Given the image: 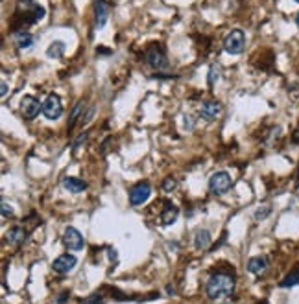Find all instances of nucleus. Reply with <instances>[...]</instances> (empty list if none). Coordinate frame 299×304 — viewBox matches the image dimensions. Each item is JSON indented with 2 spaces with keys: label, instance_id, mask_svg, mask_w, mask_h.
Instances as JSON below:
<instances>
[{
  "label": "nucleus",
  "instance_id": "nucleus-24",
  "mask_svg": "<svg viewBox=\"0 0 299 304\" xmlns=\"http://www.w3.org/2000/svg\"><path fill=\"white\" fill-rule=\"evenodd\" d=\"M2 216L7 218V216H13V208L7 205L6 201H2Z\"/></svg>",
  "mask_w": 299,
  "mask_h": 304
},
{
  "label": "nucleus",
  "instance_id": "nucleus-13",
  "mask_svg": "<svg viewBox=\"0 0 299 304\" xmlns=\"http://www.w3.org/2000/svg\"><path fill=\"white\" fill-rule=\"evenodd\" d=\"M177 216H179V208L176 205H172V203H166L163 212H161V223L163 225H172L177 220Z\"/></svg>",
  "mask_w": 299,
  "mask_h": 304
},
{
  "label": "nucleus",
  "instance_id": "nucleus-12",
  "mask_svg": "<svg viewBox=\"0 0 299 304\" xmlns=\"http://www.w3.org/2000/svg\"><path fill=\"white\" fill-rule=\"evenodd\" d=\"M247 271L253 275H262L268 271V258L266 256H253L247 262Z\"/></svg>",
  "mask_w": 299,
  "mask_h": 304
},
{
  "label": "nucleus",
  "instance_id": "nucleus-26",
  "mask_svg": "<svg viewBox=\"0 0 299 304\" xmlns=\"http://www.w3.org/2000/svg\"><path fill=\"white\" fill-rule=\"evenodd\" d=\"M292 142L294 144H299V123H298V127L294 129V133H292Z\"/></svg>",
  "mask_w": 299,
  "mask_h": 304
},
{
  "label": "nucleus",
  "instance_id": "nucleus-21",
  "mask_svg": "<svg viewBox=\"0 0 299 304\" xmlns=\"http://www.w3.org/2000/svg\"><path fill=\"white\" fill-rule=\"evenodd\" d=\"M83 107H85V104L83 102H78V104L74 105V109H72V113H71V120H69V129H72L74 125H76V120H78V117L81 115V111H83Z\"/></svg>",
  "mask_w": 299,
  "mask_h": 304
},
{
  "label": "nucleus",
  "instance_id": "nucleus-9",
  "mask_svg": "<svg viewBox=\"0 0 299 304\" xmlns=\"http://www.w3.org/2000/svg\"><path fill=\"white\" fill-rule=\"evenodd\" d=\"M78 264V260H76V256L74 254H61V256H58V258L54 260V264H52V269L58 275H67V273L71 271L74 265Z\"/></svg>",
  "mask_w": 299,
  "mask_h": 304
},
{
  "label": "nucleus",
  "instance_id": "nucleus-29",
  "mask_svg": "<svg viewBox=\"0 0 299 304\" xmlns=\"http://www.w3.org/2000/svg\"><path fill=\"white\" fill-rule=\"evenodd\" d=\"M296 24H298V26H299V13L296 15Z\"/></svg>",
  "mask_w": 299,
  "mask_h": 304
},
{
  "label": "nucleus",
  "instance_id": "nucleus-18",
  "mask_svg": "<svg viewBox=\"0 0 299 304\" xmlns=\"http://www.w3.org/2000/svg\"><path fill=\"white\" fill-rule=\"evenodd\" d=\"M65 43H61V41H54L52 45L48 46V50H46V56L50 59H61L65 56Z\"/></svg>",
  "mask_w": 299,
  "mask_h": 304
},
{
  "label": "nucleus",
  "instance_id": "nucleus-10",
  "mask_svg": "<svg viewBox=\"0 0 299 304\" xmlns=\"http://www.w3.org/2000/svg\"><path fill=\"white\" fill-rule=\"evenodd\" d=\"M222 115V104L220 102H215V100H209V102H203L202 109H200V117L207 122H215L216 118Z\"/></svg>",
  "mask_w": 299,
  "mask_h": 304
},
{
  "label": "nucleus",
  "instance_id": "nucleus-7",
  "mask_svg": "<svg viewBox=\"0 0 299 304\" xmlns=\"http://www.w3.org/2000/svg\"><path fill=\"white\" fill-rule=\"evenodd\" d=\"M43 111V104L35 96H24L20 100V113L26 120H33Z\"/></svg>",
  "mask_w": 299,
  "mask_h": 304
},
{
  "label": "nucleus",
  "instance_id": "nucleus-3",
  "mask_svg": "<svg viewBox=\"0 0 299 304\" xmlns=\"http://www.w3.org/2000/svg\"><path fill=\"white\" fill-rule=\"evenodd\" d=\"M231 184H233L231 175L225 174V172H218V174H215L211 177V181H209V190L216 195H222L231 188Z\"/></svg>",
  "mask_w": 299,
  "mask_h": 304
},
{
  "label": "nucleus",
  "instance_id": "nucleus-5",
  "mask_svg": "<svg viewBox=\"0 0 299 304\" xmlns=\"http://www.w3.org/2000/svg\"><path fill=\"white\" fill-rule=\"evenodd\" d=\"M150 194H151V184L150 182H137L135 186H131L130 190V203L133 207H141L148 201Z\"/></svg>",
  "mask_w": 299,
  "mask_h": 304
},
{
  "label": "nucleus",
  "instance_id": "nucleus-1",
  "mask_svg": "<svg viewBox=\"0 0 299 304\" xmlns=\"http://www.w3.org/2000/svg\"><path fill=\"white\" fill-rule=\"evenodd\" d=\"M205 291L211 299H225L231 297L234 291V277L227 273H215L207 280Z\"/></svg>",
  "mask_w": 299,
  "mask_h": 304
},
{
  "label": "nucleus",
  "instance_id": "nucleus-19",
  "mask_svg": "<svg viewBox=\"0 0 299 304\" xmlns=\"http://www.w3.org/2000/svg\"><path fill=\"white\" fill-rule=\"evenodd\" d=\"M299 284V264L294 265V269L285 277V280L281 282V288H294Z\"/></svg>",
  "mask_w": 299,
  "mask_h": 304
},
{
  "label": "nucleus",
  "instance_id": "nucleus-16",
  "mask_svg": "<svg viewBox=\"0 0 299 304\" xmlns=\"http://www.w3.org/2000/svg\"><path fill=\"white\" fill-rule=\"evenodd\" d=\"M211 233L209 231H198L196 233V236H194V247L198 249V251H205V249H209L211 247Z\"/></svg>",
  "mask_w": 299,
  "mask_h": 304
},
{
  "label": "nucleus",
  "instance_id": "nucleus-4",
  "mask_svg": "<svg viewBox=\"0 0 299 304\" xmlns=\"http://www.w3.org/2000/svg\"><path fill=\"white\" fill-rule=\"evenodd\" d=\"M48 120H58L63 115V104H61V98L58 94H50L43 102V111H41Z\"/></svg>",
  "mask_w": 299,
  "mask_h": 304
},
{
  "label": "nucleus",
  "instance_id": "nucleus-17",
  "mask_svg": "<svg viewBox=\"0 0 299 304\" xmlns=\"http://www.w3.org/2000/svg\"><path fill=\"white\" fill-rule=\"evenodd\" d=\"M63 186L69 192H72V194H79V192H83L85 188H87V182H83L78 177H65L63 179Z\"/></svg>",
  "mask_w": 299,
  "mask_h": 304
},
{
  "label": "nucleus",
  "instance_id": "nucleus-23",
  "mask_svg": "<svg viewBox=\"0 0 299 304\" xmlns=\"http://www.w3.org/2000/svg\"><path fill=\"white\" fill-rule=\"evenodd\" d=\"M176 186H177V182H176V179H172V177H166L163 181L164 192H172V190H176Z\"/></svg>",
  "mask_w": 299,
  "mask_h": 304
},
{
  "label": "nucleus",
  "instance_id": "nucleus-20",
  "mask_svg": "<svg viewBox=\"0 0 299 304\" xmlns=\"http://www.w3.org/2000/svg\"><path fill=\"white\" fill-rule=\"evenodd\" d=\"M220 74H222L220 65H211V68H209V76H207L209 87H215V83L218 81V79H220Z\"/></svg>",
  "mask_w": 299,
  "mask_h": 304
},
{
  "label": "nucleus",
  "instance_id": "nucleus-15",
  "mask_svg": "<svg viewBox=\"0 0 299 304\" xmlns=\"http://www.w3.org/2000/svg\"><path fill=\"white\" fill-rule=\"evenodd\" d=\"M13 41H15V45H17V48L26 50V48H30V46L33 45V35L32 33H28L26 30H19V32L13 35Z\"/></svg>",
  "mask_w": 299,
  "mask_h": 304
},
{
  "label": "nucleus",
  "instance_id": "nucleus-25",
  "mask_svg": "<svg viewBox=\"0 0 299 304\" xmlns=\"http://www.w3.org/2000/svg\"><path fill=\"white\" fill-rule=\"evenodd\" d=\"M87 136H89V135H87V133H83V135H79V136H78V140H76V142L72 144V148H74V149L78 148L79 144H81V142H85V140H87Z\"/></svg>",
  "mask_w": 299,
  "mask_h": 304
},
{
  "label": "nucleus",
  "instance_id": "nucleus-14",
  "mask_svg": "<svg viewBox=\"0 0 299 304\" xmlns=\"http://www.w3.org/2000/svg\"><path fill=\"white\" fill-rule=\"evenodd\" d=\"M26 238H28V233L20 225L13 227V229H9V233L6 234V240L11 243V245H20V243H22Z\"/></svg>",
  "mask_w": 299,
  "mask_h": 304
},
{
  "label": "nucleus",
  "instance_id": "nucleus-27",
  "mask_svg": "<svg viewBox=\"0 0 299 304\" xmlns=\"http://www.w3.org/2000/svg\"><path fill=\"white\" fill-rule=\"evenodd\" d=\"M109 260H113V262L117 260V251L115 249H109Z\"/></svg>",
  "mask_w": 299,
  "mask_h": 304
},
{
  "label": "nucleus",
  "instance_id": "nucleus-6",
  "mask_svg": "<svg viewBox=\"0 0 299 304\" xmlns=\"http://www.w3.org/2000/svg\"><path fill=\"white\" fill-rule=\"evenodd\" d=\"M146 63L157 72L168 70V59H166L163 50H159V48H151L146 52Z\"/></svg>",
  "mask_w": 299,
  "mask_h": 304
},
{
  "label": "nucleus",
  "instance_id": "nucleus-2",
  "mask_svg": "<svg viewBox=\"0 0 299 304\" xmlns=\"http://www.w3.org/2000/svg\"><path fill=\"white\" fill-rule=\"evenodd\" d=\"M246 48V35L242 30H231L224 39V50L231 56H240Z\"/></svg>",
  "mask_w": 299,
  "mask_h": 304
},
{
  "label": "nucleus",
  "instance_id": "nucleus-30",
  "mask_svg": "<svg viewBox=\"0 0 299 304\" xmlns=\"http://www.w3.org/2000/svg\"><path fill=\"white\" fill-rule=\"evenodd\" d=\"M296 2H298V4H299V0H296Z\"/></svg>",
  "mask_w": 299,
  "mask_h": 304
},
{
  "label": "nucleus",
  "instance_id": "nucleus-8",
  "mask_svg": "<svg viewBox=\"0 0 299 304\" xmlns=\"http://www.w3.org/2000/svg\"><path fill=\"white\" fill-rule=\"evenodd\" d=\"M63 245H65L67 249H71V251H81L85 247V240L78 229L69 227L65 231V234H63Z\"/></svg>",
  "mask_w": 299,
  "mask_h": 304
},
{
  "label": "nucleus",
  "instance_id": "nucleus-22",
  "mask_svg": "<svg viewBox=\"0 0 299 304\" xmlns=\"http://www.w3.org/2000/svg\"><path fill=\"white\" fill-rule=\"evenodd\" d=\"M270 212H272V207H270V205H266V207H259L257 208V212H255V220H264V218L270 216Z\"/></svg>",
  "mask_w": 299,
  "mask_h": 304
},
{
  "label": "nucleus",
  "instance_id": "nucleus-11",
  "mask_svg": "<svg viewBox=\"0 0 299 304\" xmlns=\"http://www.w3.org/2000/svg\"><path fill=\"white\" fill-rule=\"evenodd\" d=\"M109 19V4L105 0H94V26L102 30Z\"/></svg>",
  "mask_w": 299,
  "mask_h": 304
},
{
  "label": "nucleus",
  "instance_id": "nucleus-28",
  "mask_svg": "<svg viewBox=\"0 0 299 304\" xmlns=\"http://www.w3.org/2000/svg\"><path fill=\"white\" fill-rule=\"evenodd\" d=\"M7 94V85H6V81H4V83H2V98L6 96Z\"/></svg>",
  "mask_w": 299,
  "mask_h": 304
}]
</instances>
